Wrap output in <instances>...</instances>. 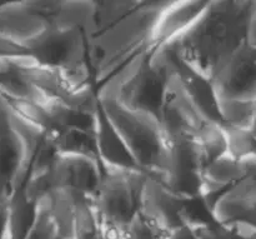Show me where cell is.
<instances>
[{"label":"cell","instance_id":"cell-1","mask_svg":"<svg viewBox=\"0 0 256 239\" xmlns=\"http://www.w3.org/2000/svg\"><path fill=\"white\" fill-rule=\"evenodd\" d=\"M255 28L256 2H208L196 20L166 44L182 64L212 82L242 43L256 47Z\"/></svg>","mask_w":256,"mask_h":239},{"label":"cell","instance_id":"cell-2","mask_svg":"<svg viewBox=\"0 0 256 239\" xmlns=\"http://www.w3.org/2000/svg\"><path fill=\"white\" fill-rule=\"evenodd\" d=\"M98 100L138 169L162 179L168 167V142L160 123L112 98L100 97Z\"/></svg>","mask_w":256,"mask_h":239},{"label":"cell","instance_id":"cell-3","mask_svg":"<svg viewBox=\"0 0 256 239\" xmlns=\"http://www.w3.org/2000/svg\"><path fill=\"white\" fill-rule=\"evenodd\" d=\"M150 50L140 53L98 87V98L109 97L129 109L144 113L160 123L168 80L149 63Z\"/></svg>","mask_w":256,"mask_h":239},{"label":"cell","instance_id":"cell-4","mask_svg":"<svg viewBox=\"0 0 256 239\" xmlns=\"http://www.w3.org/2000/svg\"><path fill=\"white\" fill-rule=\"evenodd\" d=\"M146 173L140 169L102 172L92 194V205L99 227L126 229L139 208V194Z\"/></svg>","mask_w":256,"mask_h":239},{"label":"cell","instance_id":"cell-5","mask_svg":"<svg viewBox=\"0 0 256 239\" xmlns=\"http://www.w3.org/2000/svg\"><path fill=\"white\" fill-rule=\"evenodd\" d=\"M35 149L19 134L9 104L0 97V203L22 189Z\"/></svg>","mask_w":256,"mask_h":239},{"label":"cell","instance_id":"cell-6","mask_svg":"<svg viewBox=\"0 0 256 239\" xmlns=\"http://www.w3.org/2000/svg\"><path fill=\"white\" fill-rule=\"evenodd\" d=\"M204 157L195 135H175L168 140V167L162 182L188 200L198 199L202 184Z\"/></svg>","mask_w":256,"mask_h":239},{"label":"cell","instance_id":"cell-7","mask_svg":"<svg viewBox=\"0 0 256 239\" xmlns=\"http://www.w3.org/2000/svg\"><path fill=\"white\" fill-rule=\"evenodd\" d=\"M188 202L189 200L170 190L162 178L146 174L140 189L138 212L158 239H166L172 230L182 225L180 212Z\"/></svg>","mask_w":256,"mask_h":239},{"label":"cell","instance_id":"cell-8","mask_svg":"<svg viewBox=\"0 0 256 239\" xmlns=\"http://www.w3.org/2000/svg\"><path fill=\"white\" fill-rule=\"evenodd\" d=\"M210 83L218 98L255 100L256 47L242 43Z\"/></svg>","mask_w":256,"mask_h":239},{"label":"cell","instance_id":"cell-9","mask_svg":"<svg viewBox=\"0 0 256 239\" xmlns=\"http://www.w3.org/2000/svg\"><path fill=\"white\" fill-rule=\"evenodd\" d=\"M208 122L182 89L179 79L172 77L166 83L160 114V127L166 142L175 135H195Z\"/></svg>","mask_w":256,"mask_h":239},{"label":"cell","instance_id":"cell-10","mask_svg":"<svg viewBox=\"0 0 256 239\" xmlns=\"http://www.w3.org/2000/svg\"><path fill=\"white\" fill-rule=\"evenodd\" d=\"M52 174L55 189L72 188L86 194H94L102 177V168L98 158L58 153Z\"/></svg>","mask_w":256,"mask_h":239},{"label":"cell","instance_id":"cell-11","mask_svg":"<svg viewBox=\"0 0 256 239\" xmlns=\"http://www.w3.org/2000/svg\"><path fill=\"white\" fill-rule=\"evenodd\" d=\"M255 173L222 193L210 209L212 220L222 225L236 222L255 223Z\"/></svg>","mask_w":256,"mask_h":239},{"label":"cell","instance_id":"cell-12","mask_svg":"<svg viewBox=\"0 0 256 239\" xmlns=\"http://www.w3.org/2000/svg\"><path fill=\"white\" fill-rule=\"evenodd\" d=\"M94 137L96 157L102 165V172L138 169L132 155L129 154L124 143L105 117L100 105L95 113Z\"/></svg>","mask_w":256,"mask_h":239},{"label":"cell","instance_id":"cell-13","mask_svg":"<svg viewBox=\"0 0 256 239\" xmlns=\"http://www.w3.org/2000/svg\"><path fill=\"white\" fill-rule=\"evenodd\" d=\"M208 2H169L160 14L154 30V45L168 43L182 34L196 20Z\"/></svg>","mask_w":256,"mask_h":239},{"label":"cell","instance_id":"cell-14","mask_svg":"<svg viewBox=\"0 0 256 239\" xmlns=\"http://www.w3.org/2000/svg\"><path fill=\"white\" fill-rule=\"evenodd\" d=\"M175 77L179 79L182 89L185 90L195 108L199 110L200 114L208 122L222 125V120L220 118L219 110H218L216 97H215L212 83L190 70L186 65L182 64V62L179 69L176 70Z\"/></svg>","mask_w":256,"mask_h":239},{"label":"cell","instance_id":"cell-15","mask_svg":"<svg viewBox=\"0 0 256 239\" xmlns=\"http://www.w3.org/2000/svg\"><path fill=\"white\" fill-rule=\"evenodd\" d=\"M34 218L35 204L24 197L22 190H15L8 200V238L25 239Z\"/></svg>","mask_w":256,"mask_h":239},{"label":"cell","instance_id":"cell-16","mask_svg":"<svg viewBox=\"0 0 256 239\" xmlns=\"http://www.w3.org/2000/svg\"><path fill=\"white\" fill-rule=\"evenodd\" d=\"M216 104L222 125L255 129V100L216 97Z\"/></svg>","mask_w":256,"mask_h":239},{"label":"cell","instance_id":"cell-17","mask_svg":"<svg viewBox=\"0 0 256 239\" xmlns=\"http://www.w3.org/2000/svg\"><path fill=\"white\" fill-rule=\"evenodd\" d=\"M226 142V153L234 159L255 155V129H239V128L222 125Z\"/></svg>","mask_w":256,"mask_h":239},{"label":"cell","instance_id":"cell-18","mask_svg":"<svg viewBox=\"0 0 256 239\" xmlns=\"http://www.w3.org/2000/svg\"><path fill=\"white\" fill-rule=\"evenodd\" d=\"M195 239H240L225 225L219 224L212 219L190 229Z\"/></svg>","mask_w":256,"mask_h":239},{"label":"cell","instance_id":"cell-19","mask_svg":"<svg viewBox=\"0 0 256 239\" xmlns=\"http://www.w3.org/2000/svg\"><path fill=\"white\" fill-rule=\"evenodd\" d=\"M125 239H158L139 212L132 217L125 229Z\"/></svg>","mask_w":256,"mask_h":239},{"label":"cell","instance_id":"cell-20","mask_svg":"<svg viewBox=\"0 0 256 239\" xmlns=\"http://www.w3.org/2000/svg\"><path fill=\"white\" fill-rule=\"evenodd\" d=\"M0 239L8 238V202L0 203Z\"/></svg>","mask_w":256,"mask_h":239}]
</instances>
